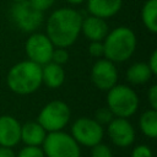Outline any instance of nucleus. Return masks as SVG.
I'll list each match as a JSON object with an SVG mask.
<instances>
[{"label": "nucleus", "instance_id": "nucleus-22", "mask_svg": "<svg viewBox=\"0 0 157 157\" xmlns=\"http://www.w3.org/2000/svg\"><path fill=\"white\" fill-rule=\"evenodd\" d=\"M91 157H113V152L108 145L99 142L91 147Z\"/></svg>", "mask_w": 157, "mask_h": 157}, {"label": "nucleus", "instance_id": "nucleus-27", "mask_svg": "<svg viewBox=\"0 0 157 157\" xmlns=\"http://www.w3.org/2000/svg\"><path fill=\"white\" fill-rule=\"evenodd\" d=\"M147 98H148L151 109H156V110H157V85H152V86L148 88Z\"/></svg>", "mask_w": 157, "mask_h": 157}, {"label": "nucleus", "instance_id": "nucleus-6", "mask_svg": "<svg viewBox=\"0 0 157 157\" xmlns=\"http://www.w3.org/2000/svg\"><path fill=\"white\" fill-rule=\"evenodd\" d=\"M71 117L69 105L63 101H52L47 103L38 114L37 121L47 132L63 130Z\"/></svg>", "mask_w": 157, "mask_h": 157}, {"label": "nucleus", "instance_id": "nucleus-8", "mask_svg": "<svg viewBox=\"0 0 157 157\" xmlns=\"http://www.w3.org/2000/svg\"><path fill=\"white\" fill-rule=\"evenodd\" d=\"M104 135L103 126L92 118H78L71 126V136L74 140L82 146L92 147L102 142Z\"/></svg>", "mask_w": 157, "mask_h": 157}, {"label": "nucleus", "instance_id": "nucleus-29", "mask_svg": "<svg viewBox=\"0 0 157 157\" xmlns=\"http://www.w3.org/2000/svg\"><path fill=\"white\" fill-rule=\"evenodd\" d=\"M0 157H16V153L10 147L0 146Z\"/></svg>", "mask_w": 157, "mask_h": 157}, {"label": "nucleus", "instance_id": "nucleus-30", "mask_svg": "<svg viewBox=\"0 0 157 157\" xmlns=\"http://www.w3.org/2000/svg\"><path fill=\"white\" fill-rule=\"evenodd\" d=\"M66 2H69V4H72V5H77V4H81V2H83L85 0H65Z\"/></svg>", "mask_w": 157, "mask_h": 157}, {"label": "nucleus", "instance_id": "nucleus-23", "mask_svg": "<svg viewBox=\"0 0 157 157\" xmlns=\"http://www.w3.org/2000/svg\"><path fill=\"white\" fill-rule=\"evenodd\" d=\"M69 60V52L65 48H54L53 53H52V61L59 65L65 64Z\"/></svg>", "mask_w": 157, "mask_h": 157}, {"label": "nucleus", "instance_id": "nucleus-10", "mask_svg": "<svg viewBox=\"0 0 157 157\" xmlns=\"http://www.w3.org/2000/svg\"><path fill=\"white\" fill-rule=\"evenodd\" d=\"M91 80L101 91H109L118 81V71L113 61L108 59H98L91 70Z\"/></svg>", "mask_w": 157, "mask_h": 157}, {"label": "nucleus", "instance_id": "nucleus-16", "mask_svg": "<svg viewBox=\"0 0 157 157\" xmlns=\"http://www.w3.org/2000/svg\"><path fill=\"white\" fill-rule=\"evenodd\" d=\"M65 72L61 65L53 61L45 64L42 67V83L49 88H58L64 83Z\"/></svg>", "mask_w": 157, "mask_h": 157}, {"label": "nucleus", "instance_id": "nucleus-26", "mask_svg": "<svg viewBox=\"0 0 157 157\" xmlns=\"http://www.w3.org/2000/svg\"><path fill=\"white\" fill-rule=\"evenodd\" d=\"M37 10H39V11H45V10H48L53 4H54V1L55 0H28Z\"/></svg>", "mask_w": 157, "mask_h": 157}, {"label": "nucleus", "instance_id": "nucleus-11", "mask_svg": "<svg viewBox=\"0 0 157 157\" xmlns=\"http://www.w3.org/2000/svg\"><path fill=\"white\" fill-rule=\"evenodd\" d=\"M108 136L118 147H128L135 141V129L126 118L114 117L108 124Z\"/></svg>", "mask_w": 157, "mask_h": 157}, {"label": "nucleus", "instance_id": "nucleus-15", "mask_svg": "<svg viewBox=\"0 0 157 157\" xmlns=\"http://www.w3.org/2000/svg\"><path fill=\"white\" fill-rule=\"evenodd\" d=\"M47 134L38 121H27L21 125V141L27 146H42Z\"/></svg>", "mask_w": 157, "mask_h": 157}, {"label": "nucleus", "instance_id": "nucleus-17", "mask_svg": "<svg viewBox=\"0 0 157 157\" xmlns=\"http://www.w3.org/2000/svg\"><path fill=\"white\" fill-rule=\"evenodd\" d=\"M151 72L147 63H135L126 71V80L132 85H142L151 80Z\"/></svg>", "mask_w": 157, "mask_h": 157}, {"label": "nucleus", "instance_id": "nucleus-18", "mask_svg": "<svg viewBox=\"0 0 157 157\" xmlns=\"http://www.w3.org/2000/svg\"><path fill=\"white\" fill-rule=\"evenodd\" d=\"M140 130L142 134L150 139H155L157 136V110L147 109L140 115L139 120Z\"/></svg>", "mask_w": 157, "mask_h": 157}, {"label": "nucleus", "instance_id": "nucleus-21", "mask_svg": "<svg viewBox=\"0 0 157 157\" xmlns=\"http://www.w3.org/2000/svg\"><path fill=\"white\" fill-rule=\"evenodd\" d=\"M16 157H45L43 148L40 146H25L20 150Z\"/></svg>", "mask_w": 157, "mask_h": 157}, {"label": "nucleus", "instance_id": "nucleus-12", "mask_svg": "<svg viewBox=\"0 0 157 157\" xmlns=\"http://www.w3.org/2000/svg\"><path fill=\"white\" fill-rule=\"evenodd\" d=\"M21 141V124L11 115H0V146L12 148Z\"/></svg>", "mask_w": 157, "mask_h": 157}, {"label": "nucleus", "instance_id": "nucleus-7", "mask_svg": "<svg viewBox=\"0 0 157 157\" xmlns=\"http://www.w3.org/2000/svg\"><path fill=\"white\" fill-rule=\"evenodd\" d=\"M11 18L12 22L23 32L32 33L43 22V12L37 10L28 0L15 2L11 7Z\"/></svg>", "mask_w": 157, "mask_h": 157}, {"label": "nucleus", "instance_id": "nucleus-5", "mask_svg": "<svg viewBox=\"0 0 157 157\" xmlns=\"http://www.w3.org/2000/svg\"><path fill=\"white\" fill-rule=\"evenodd\" d=\"M42 148L45 157H80L81 150L80 145L74 140V137L60 131L48 132L43 144Z\"/></svg>", "mask_w": 157, "mask_h": 157}, {"label": "nucleus", "instance_id": "nucleus-25", "mask_svg": "<svg viewBox=\"0 0 157 157\" xmlns=\"http://www.w3.org/2000/svg\"><path fill=\"white\" fill-rule=\"evenodd\" d=\"M88 53L94 58L103 56L104 48H103V40L102 42H91L88 45Z\"/></svg>", "mask_w": 157, "mask_h": 157}, {"label": "nucleus", "instance_id": "nucleus-20", "mask_svg": "<svg viewBox=\"0 0 157 157\" xmlns=\"http://www.w3.org/2000/svg\"><path fill=\"white\" fill-rule=\"evenodd\" d=\"M113 118H114V114L110 112V109L108 107H102V108H99L94 112V118L93 119L103 126V125H108L113 120Z\"/></svg>", "mask_w": 157, "mask_h": 157}, {"label": "nucleus", "instance_id": "nucleus-14", "mask_svg": "<svg viewBox=\"0 0 157 157\" xmlns=\"http://www.w3.org/2000/svg\"><path fill=\"white\" fill-rule=\"evenodd\" d=\"M123 0H87V9L92 16L108 18L119 12Z\"/></svg>", "mask_w": 157, "mask_h": 157}, {"label": "nucleus", "instance_id": "nucleus-9", "mask_svg": "<svg viewBox=\"0 0 157 157\" xmlns=\"http://www.w3.org/2000/svg\"><path fill=\"white\" fill-rule=\"evenodd\" d=\"M25 50L28 60L38 65H45L52 61V53L54 50V45L47 37V34L32 33L26 40Z\"/></svg>", "mask_w": 157, "mask_h": 157}, {"label": "nucleus", "instance_id": "nucleus-4", "mask_svg": "<svg viewBox=\"0 0 157 157\" xmlns=\"http://www.w3.org/2000/svg\"><path fill=\"white\" fill-rule=\"evenodd\" d=\"M107 104L114 117L128 119L136 113L139 97L132 88L125 85H115L108 91Z\"/></svg>", "mask_w": 157, "mask_h": 157}, {"label": "nucleus", "instance_id": "nucleus-1", "mask_svg": "<svg viewBox=\"0 0 157 157\" xmlns=\"http://www.w3.org/2000/svg\"><path fill=\"white\" fill-rule=\"evenodd\" d=\"M82 16L74 9L55 10L47 21V37L56 48L72 45L81 33Z\"/></svg>", "mask_w": 157, "mask_h": 157}, {"label": "nucleus", "instance_id": "nucleus-28", "mask_svg": "<svg viewBox=\"0 0 157 157\" xmlns=\"http://www.w3.org/2000/svg\"><path fill=\"white\" fill-rule=\"evenodd\" d=\"M147 65H148L151 72H152L153 75H156V74H157V50H153V52H152Z\"/></svg>", "mask_w": 157, "mask_h": 157}, {"label": "nucleus", "instance_id": "nucleus-24", "mask_svg": "<svg viewBox=\"0 0 157 157\" xmlns=\"http://www.w3.org/2000/svg\"><path fill=\"white\" fill-rule=\"evenodd\" d=\"M131 157H153V152L147 145H137L134 147Z\"/></svg>", "mask_w": 157, "mask_h": 157}, {"label": "nucleus", "instance_id": "nucleus-2", "mask_svg": "<svg viewBox=\"0 0 157 157\" xmlns=\"http://www.w3.org/2000/svg\"><path fill=\"white\" fill-rule=\"evenodd\" d=\"M6 83L17 94H31L42 85V66L31 60L20 61L9 70Z\"/></svg>", "mask_w": 157, "mask_h": 157}, {"label": "nucleus", "instance_id": "nucleus-31", "mask_svg": "<svg viewBox=\"0 0 157 157\" xmlns=\"http://www.w3.org/2000/svg\"><path fill=\"white\" fill-rule=\"evenodd\" d=\"M15 2H20V1H25V0H13Z\"/></svg>", "mask_w": 157, "mask_h": 157}, {"label": "nucleus", "instance_id": "nucleus-3", "mask_svg": "<svg viewBox=\"0 0 157 157\" xmlns=\"http://www.w3.org/2000/svg\"><path fill=\"white\" fill-rule=\"evenodd\" d=\"M103 48L105 59L113 63L126 61L136 49V36L129 27H117L103 39Z\"/></svg>", "mask_w": 157, "mask_h": 157}, {"label": "nucleus", "instance_id": "nucleus-19", "mask_svg": "<svg viewBox=\"0 0 157 157\" xmlns=\"http://www.w3.org/2000/svg\"><path fill=\"white\" fill-rule=\"evenodd\" d=\"M157 0H147L141 10V20L144 26L151 32H157Z\"/></svg>", "mask_w": 157, "mask_h": 157}, {"label": "nucleus", "instance_id": "nucleus-13", "mask_svg": "<svg viewBox=\"0 0 157 157\" xmlns=\"http://www.w3.org/2000/svg\"><path fill=\"white\" fill-rule=\"evenodd\" d=\"M81 32L91 42H102L108 34L109 27L104 18L91 15L86 18H82Z\"/></svg>", "mask_w": 157, "mask_h": 157}]
</instances>
